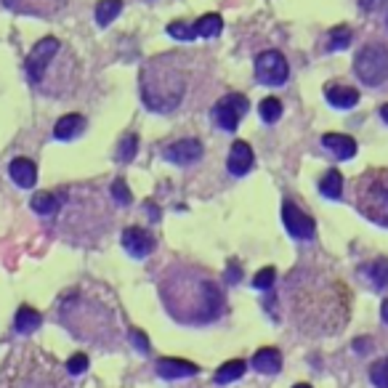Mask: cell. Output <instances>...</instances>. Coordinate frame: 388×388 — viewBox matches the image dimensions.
Masks as SVG:
<instances>
[{"label":"cell","instance_id":"cell-3","mask_svg":"<svg viewBox=\"0 0 388 388\" xmlns=\"http://www.w3.org/2000/svg\"><path fill=\"white\" fill-rule=\"evenodd\" d=\"M354 70L364 85H380L388 77V51L383 46H364L354 59Z\"/></svg>","mask_w":388,"mask_h":388},{"label":"cell","instance_id":"cell-18","mask_svg":"<svg viewBox=\"0 0 388 388\" xmlns=\"http://www.w3.org/2000/svg\"><path fill=\"white\" fill-rule=\"evenodd\" d=\"M245 375V362L242 359H231L226 362L224 367L216 370V377H213V383H219V386H226V383H234L237 377Z\"/></svg>","mask_w":388,"mask_h":388},{"label":"cell","instance_id":"cell-23","mask_svg":"<svg viewBox=\"0 0 388 388\" xmlns=\"http://www.w3.org/2000/svg\"><path fill=\"white\" fill-rule=\"evenodd\" d=\"M221 27H224V22H221L219 13H205V16L197 19L194 30H197V35L200 37H216L221 32Z\"/></svg>","mask_w":388,"mask_h":388},{"label":"cell","instance_id":"cell-1","mask_svg":"<svg viewBox=\"0 0 388 388\" xmlns=\"http://www.w3.org/2000/svg\"><path fill=\"white\" fill-rule=\"evenodd\" d=\"M186 80L183 72L176 67H168L165 59L146 64L141 72V98L152 112H170L179 107Z\"/></svg>","mask_w":388,"mask_h":388},{"label":"cell","instance_id":"cell-6","mask_svg":"<svg viewBox=\"0 0 388 388\" xmlns=\"http://www.w3.org/2000/svg\"><path fill=\"white\" fill-rule=\"evenodd\" d=\"M59 53V40L56 37H46V40H40L35 48L30 51V56L25 59V72L27 77L32 80V83H40L43 80V75L48 70L51 59Z\"/></svg>","mask_w":388,"mask_h":388},{"label":"cell","instance_id":"cell-38","mask_svg":"<svg viewBox=\"0 0 388 388\" xmlns=\"http://www.w3.org/2000/svg\"><path fill=\"white\" fill-rule=\"evenodd\" d=\"M292 388H311V386H306V383H298V386H292Z\"/></svg>","mask_w":388,"mask_h":388},{"label":"cell","instance_id":"cell-4","mask_svg":"<svg viewBox=\"0 0 388 388\" xmlns=\"http://www.w3.org/2000/svg\"><path fill=\"white\" fill-rule=\"evenodd\" d=\"M287 59L279 53V51H264L258 59H255V80L264 85H282L287 80Z\"/></svg>","mask_w":388,"mask_h":388},{"label":"cell","instance_id":"cell-21","mask_svg":"<svg viewBox=\"0 0 388 388\" xmlns=\"http://www.w3.org/2000/svg\"><path fill=\"white\" fill-rule=\"evenodd\" d=\"M120 11H122V0H101L96 6V22L101 27H110L117 19Z\"/></svg>","mask_w":388,"mask_h":388},{"label":"cell","instance_id":"cell-13","mask_svg":"<svg viewBox=\"0 0 388 388\" xmlns=\"http://www.w3.org/2000/svg\"><path fill=\"white\" fill-rule=\"evenodd\" d=\"M325 96L335 110H351V107L359 104V91H354L349 85H330Z\"/></svg>","mask_w":388,"mask_h":388},{"label":"cell","instance_id":"cell-16","mask_svg":"<svg viewBox=\"0 0 388 388\" xmlns=\"http://www.w3.org/2000/svg\"><path fill=\"white\" fill-rule=\"evenodd\" d=\"M83 131H85V117L83 115H64V117L56 122L53 136H56L59 141H70V138L80 136Z\"/></svg>","mask_w":388,"mask_h":388},{"label":"cell","instance_id":"cell-27","mask_svg":"<svg viewBox=\"0 0 388 388\" xmlns=\"http://www.w3.org/2000/svg\"><path fill=\"white\" fill-rule=\"evenodd\" d=\"M370 380H373L377 388H388V356L386 359H377V362L370 367Z\"/></svg>","mask_w":388,"mask_h":388},{"label":"cell","instance_id":"cell-34","mask_svg":"<svg viewBox=\"0 0 388 388\" xmlns=\"http://www.w3.org/2000/svg\"><path fill=\"white\" fill-rule=\"evenodd\" d=\"M359 6H362L364 11H377V8L388 6V0H359Z\"/></svg>","mask_w":388,"mask_h":388},{"label":"cell","instance_id":"cell-25","mask_svg":"<svg viewBox=\"0 0 388 388\" xmlns=\"http://www.w3.org/2000/svg\"><path fill=\"white\" fill-rule=\"evenodd\" d=\"M136 149H138V136L136 134L122 136L120 146H117V160H120V162H131V160L136 157Z\"/></svg>","mask_w":388,"mask_h":388},{"label":"cell","instance_id":"cell-10","mask_svg":"<svg viewBox=\"0 0 388 388\" xmlns=\"http://www.w3.org/2000/svg\"><path fill=\"white\" fill-rule=\"evenodd\" d=\"M226 168H229L231 176H245L247 170L253 168V149H250L247 141H234V144H231Z\"/></svg>","mask_w":388,"mask_h":388},{"label":"cell","instance_id":"cell-26","mask_svg":"<svg viewBox=\"0 0 388 388\" xmlns=\"http://www.w3.org/2000/svg\"><path fill=\"white\" fill-rule=\"evenodd\" d=\"M351 30L349 27H335L332 32H330V43L328 48L330 51H340V48H349V43H351Z\"/></svg>","mask_w":388,"mask_h":388},{"label":"cell","instance_id":"cell-9","mask_svg":"<svg viewBox=\"0 0 388 388\" xmlns=\"http://www.w3.org/2000/svg\"><path fill=\"white\" fill-rule=\"evenodd\" d=\"M122 247L134 255V258L141 261V258H146V255L155 250V240H152V234H146L144 229L131 226V229L122 231Z\"/></svg>","mask_w":388,"mask_h":388},{"label":"cell","instance_id":"cell-22","mask_svg":"<svg viewBox=\"0 0 388 388\" xmlns=\"http://www.w3.org/2000/svg\"><path fill=\"white\" fill-rule=\"evenodd\" d=\"M375 287H388V258H377L370 266L362 269Z\"/></svg>","mask_w":388,"mask_h":388},{"label":"cell","instance_id":"cell-30","mask_svg":"<svg viewBox=\"0 0 388 388\" xmlns=\"http://www.w3.org/2000/svg\"><path fill=\"white\" fill-rule=\"evenodd\" d=\"M274 282H277V271H274L271 266H266V269H261V271L255 274L253 287H255V290H269Z\"/></svg>","mask_w":388,"mask_h":388},{"label":"cell","instance_id":"cell-17","mask_svg":"<svg viewBox=\"0 0 388 388\" xmlns=\"http://www.w3.org/2000/svg\"><path fill=\"white\" fill-rule=\"evenodd\" d=\"M40 325H43V316H40V311H35L32 306H22V309L16 311V330H19L22 335L35 332Z\"/></svg>","mask_w":388,"mask_h":388},{"label":"cell","instance_id":"cell-28","mask_svg":"<svg viewBox=\"0 0 388 388\" xmlns=\"http://www.w3.org/2000/svg\"><path fill=\"white\" fill-rule=\"evenodd\" d=\"M168 35L186 43V40H194L197 37V30H194V25H186V22H173L168 27Z\"/></svg>","mask_w":388,"mask_h":388},{"label":"cell","instance_id":"cell-32","mask_svg":"<svg viewBox=\"0 0 388 388\" xmlns=\"http://www.w3.org/2000/svg\"><path fill=\"white\" fill-rule=\"evenodd\" d=\"M112 197H115L120 205H128V202H131V192H128V186H125L122 179H115V183H112Z\"/></svg>","mask_w":388,"mask_h":388},{"label":"cell","instance_id":"cell-11","mask_svg":"<svg viewBox=\"0 0 388 388\" xmlns=\"http://www.w3.org/2000/svg\"><path fill=\"white\" fill-rule=\"evenodd\" d=\"M197 373H200V367L192 362H183V359H170V356H165V359L157 362V375L162 380H181V377H192Z\"/></svg>","mask_w":388,"mask_h":388},{"label":"cell","instance_id":"cell-33","mask_svg":"<svg viewBox=\"0 0 388 388\" xmlns=\"http://www.w3.org/2000/svg\"><path fill=\"white\" fill-rule=\"evenodd\" d=\"M131 338H134V343H136V349L138 351H149V343H146V335L141 332V330H131Z\"/></svg>","mask_w":388,"mask_h":388},{"label":"cell","instance_id":"cell-20","mask_svg":"<svg viewBox=\"0 0 388 388\" xmlns=\"http://www.w3.org/2000/svg\"><path fill=\"white\" fill-rule=\"evenodd\" d=\"M59 207H61L59 197H53V194H48V192H37L35 197H32V210L40 213V216H56Z\"/></svg>","mask_w":388,"mask_h":388},{"label":"cell","instance_id":"cell-5","mask_svg":"<svg viewBox=\"0 0 388 388\" xmlns=\"http://www.w3.org/2000/svg\"><path fill=\"white\" fill-rule=\"evenodd\" d=\"M247 98L242 96V93H229V96H224L213 107V120H216V125L219 128H224V131H237V125L242 122L245 112H247Z\"/></svg>","mask_w":388,"mask_h":388},{"label":"cell","instance_id":"cell-31","mask_svg":"<svg viewBox=\"0 0 388 388\" xmlns=\"http://www.w3.org/2000/svg\"><path fill=\"white\" fill-rule=\"evenodd\" d=\"M85 370H88V356L85 354H75L72 359L67 362V373L70 375H83Z\"/></svg>","mask_w":388,"mask_h":388},{"label":"cell","instance_id":"cell-8","mask_svg":"<svg viewBox=\"0 0 388 388\" xmlns=\"http://www.w3.org/2000/svg\"><path fill=\"white\" fill-rule=\"evenodd\" d=\"M165 157L176 165H192L202 157V144L197 138H181V141H176L165 149Z\"/></svg>","mask_w":388,"mask_h":388},{"label":"cell","instance_id":"cell-29","mask_svg":"<svg viewBox=\"0 0 388 388\" xmlns=\"http://www.w3.org/2000/svg\"><path fill=\"white\" fill-rule=\"evenodd\" d=\"M8 8H13V11H32V0H3ZM46 3H53L56 8H59V3L56 0H37V6H40V13H46L48 8H46Z\"/></svg>","mask_w":388,"mask_h":388},{"label":"cell","instance_id":"cell-7","mask_svg":"<svg viewBox=\"0 0 388 388\" xmlns=\"http://www.w3.org/2000/svg\"><path fill=\"white\" fill-rule=\"evenodd\" d=\"M282 221H285V229L290 231V237L295 240H311L316 234V224L311 216H306L304 210L292 202L282 205Z\"/></svg>","mask_w":388,"mask_h":388},{"label":"cell","instance_id":"cell-36","mask_svg":"<svg viewBox=\"0 0 388 388\" xmlns=\"http://www.w3.org/2000/svg\"><path fill=\"white\" fill-rule=\"evenodd\" d=\"M380 316L388 322V301H383V306H380Z\"/></svg>","mask_w":388,"mask_h":388},{"label":"cell","instance_id":"cell-24","mask_svg":"<svg viewBox=\"0 0 388 388\" xmlns=\"http://www.w3.org/2000/svg\"><path fill=\"white\" fill-rule=\"evenodd\" d=\"M258 115H261V120L264 122H277L282 117V101L274 96H269L261 101V107H258Z\"/></svg>","mask_w":388,"mask_h":388},{"label":"cell","instance_id":"cell-37","mask_svg":"<svg viewBox=\"0 0 388 388\" xmlns=\"http://www.w3.org/2000/svg\"><path fill=\"white\" fill-rule=\"evenodd\" d=\"M380 117H383V122H388V104L383 107V110H380Z\"/></svg>","mask_w":388,"mask_h":388},{"label":"cell","instance_id":"cell-12","mask_svg":"<svg viewBox=\"0 0 388 388\" xmlns=\"http://www.w3.org/2000/svg\"><path fill=\"white\" fill-rule=\"evenodd\" d=\"M8 176L13 179L16 186H22V189H32L35 181H37L35 162H32V160H27V157H16L11 165H8Z\"/></svg>","mask_w":388,"mask_h":388},{"label":"cell","instance_id":"cell-14","mask_svg":"<svg viewBox=\"0 0 388 388\" xmlns=\"http://www.w3.org/2000/svg\"><path fill=\"white\" fill-rule=\"evenodd\" d=\"M253 367L261 375H277L282 370V354L277 349H258L253 356Z\"/></svg>","mask_w":388,"mask_h":388},{"label":"cell","instance_id":"cell-15","mask_svg":"<svg viewBox=\"0 0 388 388\" xmlns=\"http://www.w3.org/2000/svg\"><path fill=\"white\" fill-rule=\"evenodd\" d=\"M322 144L328 146L330 152L340 160H351L356 155V141L351 136H343V134H328L322 138Z\"/></svg>","mask_w":388,"mask_h":388},{"label":"cell","instance_id":"cell-2","mask_svg":"<svg viewBox=\"0 0 388 388\" xmlns=\"http://www.w3.org/2000/svg\"><path fill=\"white\" fill-rule=\"evenodd\" d=\"M359 210L377 226H388V183L383 179H362L359 183Z\"/></svg>","mask_w":388,"mask_h":388},{"label":"cell","instance_id":"cell-35","mask_svg":"<svg viewBox=\"0 0 388 388\" xmlns=\"http://www.w3.org/2000/svg\"><path fill=\"white\" fill-rule=\"evenodd\" d=\"M240 274H242L240 266H234V264H231L229 266V282H240Z\"/></svg>","mask_w":388,"mask_h":388},{"label":"cell","instance_id":"cell-19","mask_svg":"<svg viewBox=\"0 0 388 388\" xmlns=\"http://www.w3.org/2000/svg\"><path fill=\"white\" fill-rule=\"evenodd\" d=\"M319 192L325 194L328 200H338L340 192H343V176H340L338 170H328V173L322 176V181H319Z\"/></svg>","mask_w":388,"mask_h":388}]
</instances>
